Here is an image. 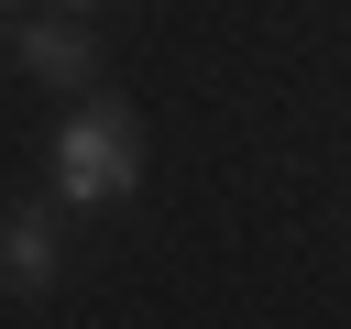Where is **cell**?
I'll return each mask as SVG.
<instances>
[{"label": "cell", "instance_id": "obj_3", "mask_svg": "<svg viewBox=\"0 0 351 329\" xmlns=\"http://www.w3.org/2000/svg\"><path fill=\"white\" fill-rule=\"evenodd\" d=\"M22 66H33L44 88H88V66H99V55H88V22H77V11L22 22Z\"/></svg>", "mask_w": 351, "mask_h": 329}, {"label": "cell", "instance_id": "obj_1", "mask_svg": "<svg viewBox=\"0 0 351 329\" xmlns=\"http://www.w3.org/2000/svg\"><path fill=\"white\" fill-rule=\"evenodd\" d=\"M132 186H143V132H132L121 99H88V110L55 132V197L110 208V197H132Z\"/></svg>", "mask_w": 351, "mask_h": 329}, {"label": "cell", "instance_id": "obj_2", "mask_svg": "<svg viewBox=\"0 0 351 329\" xmlns=\"http://www.w3.org/2000/svg\"><path fill=\"white\" fill-rule=\"evenodd\" d=\"M55 252H66L55 208H11L0 219V296H44L55 285Z\"/></svg>", "mask_w": 351, "mask_h": 329}, {"label": "cell", "instance_id": "obj_4", "mask_svg": "<svg viewBox=\"0 0 351 329\" xmlns=\"http://www.w3.org/2000/svg\"><path fill=\"white\" fill-rule=\"evenodd\" d=\"M55 11H77V22H88V0H55Z\"/></svg>", "mask_w": 351, "mask_h": 329}]
</instances>
